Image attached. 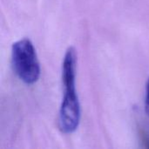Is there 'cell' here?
<instances>
[{"mask_svg": "<svg viewBox=\"0 0 149 149\" xmlns=\"http://www.w3.org/2000/svg\"><path fill=\"white\" fill-rule=\"evenodd\" d=\"M77 52L74 47H69L62 64L63 100L58 113V127L64 134L75 132L79 125L81 110L76 91Z\"/></svg>", "mask_w": 149, "mask_h": 149, "instance_id": "obj_1", "label": "cell"}, {"mask_svg": "<svg viewBox=\"0 0 149 149\" xmlns=\"http://www.w3.org/2000/svg\"><path fill=\"white\" fill-rule=\"evenodd\" d=\"M11 62L15 73L24 83L32 85L40 77V64L31 41L23 38L12 45Z\"/></svg>", "mask_w": 149, "mask_h": 149, "instance_id": "obj_2", "label": "cell"}, {"mask_svg": "<svg viewBox=\"0 0 149 149\" xmlns=\"http://www.w3.org/2000/svg\"><path fill=\"white\" fill-rule=\"evenodd\" d=\"M142 142L145 144L146 148H149V137L145 134H142Z\"/></svg>", "mask_w": 149, "mask_h": 149, "instance_id": "obj_4", "label": "cell"}, {"mask_svg": "<svg viewBox=\"0 0 149 149\" xmlns=\"http://www.w3.org/2000/svg\"><path fill=\"white\" fill-rule=\"evenodd\" d=\"M145 110L149 115V78L146 85V97H145Z\"/></svg>", "mask_w": 149, "mask_h": 149, "instance_id": "obj_3", "label": "cell"}]
</instances>
